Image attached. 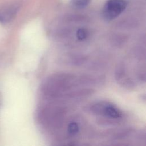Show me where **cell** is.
I'll list each match as a JSON object with an SVG mask.
<instances>
[{"label": "cell", "instance_id": "cell-1", "mask_svg": "<svg viewBox=\"0 0 146 146\" xmlns=\"http://www.w3.org/2000/svg\"><path fill=\"white\" fill-rule=\"evenodd\" d=\"M125 0H108L103 9V16L106 20L111 21L118 17L127 7Z\"/></svg>", "mask_w": 146, "mask_h": 146}, {"label": "cell", "instance_id": "cell-2", "mask_svg": "<svg viewBox=\"0 0 146 146\" xmlns=\"http://www.w3.org/2000/svg\"><path fill=\"white\" fill-rule=\"evenodd\" d=\"M19 8L18 3L0 7V22L7 23L12 20L17 14Z\"/></svg>", "mask_w": 146, "mask_h": 146}, {"label": "cell", "instance_id": "cell-3", "mask_svg": "<svg viewBox=\"0 0 146 146\" xmlns=\"http://www.w3.org/2000/svg\"><path fill=\"white\" fill-rule=\"evenodd\" d=\"M102 109L101 111L104 115L111 118H119L121 116V112L120 111L113 105H106L102 107Z\"/></svg>", "mask_w": 146, "mask_h": 146}, {"label": "cell", "instance_id": "cell-4", "mask_svg": "<svg viewBox=\"0 0 146 146\" xmlns=\"http://www.w3.org/2000/svg\"><path fill=\"white\" fill-rule=\"evenodd\" d=\"M79 130L78 124L76 122H71L67 127V132L71 136H74L76 135Z\"/></svg>", "mask_w": 146, "mask_h": 146}, {"label": "cell", "instance_id": "cell-5", "mask_svg": "<svg viewBox=\"0 0 146 146\" xmlns=\"http://www.w3.org/2000/svg\"><path fill=\"white\" fill-rule=\"evenodd\" d=\"M90 0H71L72 5L77 9H82L86 7Z\"/></svg>", "mask_w": 146, "mask_h": 146}, {"label": "cell", "instance_id": "cell-6", "mask_svg": "<svg viewBox=\"0 0 146 146\" xmlns=\"http://www.w3.org/2000/svg\"><path fill=\"white\" fill-rule=\"evenodd\" d=\"M76 36L79 40H83L85 39L88 36V31L85 29H79L76 33Z\"/></svg>", "mask_w": 146, "mask_h": 146}]
</instances>
